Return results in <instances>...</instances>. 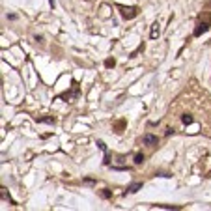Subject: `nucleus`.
<instances>
[{
	"label": "nucleus",
	"mask_w": 211,
	"mask_h": 211,
	"mask_svg": "<svg viewBox=\"0 0 211 211\" xmlns=\"http://www.w3.org/2000/svg\"><path fill=\"white\" fill-rule=\"evenodd\" d=\"M114 65H116V60L114 58H107L105 60V68H114Z\"/></svg>",
	"instance_id": "6e6552de"
},
{
	"label": "nucleus",
	"mask_w": 211,
	"mask_h": 211,
	"mask_svg": "<svg viewBox=\"0 0 211 211\" xmlns=\"http://www.w3.org/2000/svg\"><path fill=\"white\" fill-rule=\"evenodd\" d=\"M144 163V155L142 153H137L135 155V164H142Z\"/></svg>",
	"instance_id": "1a4fd4ad"
},
{
	"label": "nucleus",
	"mask_w": 211,
	"mask_h": 211,
	"mask_svg": "<svg viewBox=\"0 0 211 211\" xmlns=\"http://www.w3.org/2000/svg\"><path fill=\"white\" fill-rule=\"evenodd\" d=\"M181 121H183V125H191L193 124V116L191 114H183L181 116Z\"/></svg>",
	"instance_id": "0eeeda50"
},
{
	"label": "nucleus",
	"mask_w": 211,
	"mask_h": 211,
	"mask_svg": "<svg viewBox=\"0 0 211 211\" xmlns=\"http://www.w3.org/2000/svg\"><path fill=\"white\" fill-rule=\"evenodd\" d=\"M140 189H142V183H140V181H137V183L129 185V187H127V191H125L124 194H135V193H138V191H140Z\"/></svg>",
	"instance_id": "39448f33"
},
{
	"label": "nucleus",
	"mask_w": 211,
	"mask_h": 211,
	"mask_svg": "<svg viewBox=\"0 0 211 211\" xmlns=\"http://www.w3.org/2000/svg\"><path fill=\"white\" fill-rule=\"evenodd\" d=\"M157 142H159V138L155 135H144V138H142V144H146V146H157Z\"/></svg>",
	"instance_id": "20e7f679"
},
{
	"label": "nucleus",
	"mask_w": 211,
	"mask_h": 211,
	"mask_svg": "<svg viewBox=\"0 0 211 211\" xmlns=\"http://www.w3.org/2000/svg\"><path fill=\"white\" fill-rule=\"evenodd\" d=\"M118 9H120L121 17H124V19H127V21L135 19V17L138 15V9H137L135 6H118Z\"/></svg>",
	"instance_id": "f03ea898"
},
{
	"label": "nucleus",
	"mask_w": 211,
	"mask_h": 211,
	"mask_svg": "<svg viewBox=\"0 0 211 211\" xmlns=\"http://www.w3.org/2000/svg\"><path fill=\"white\" fill-rule=\"evenodd\" d=\"M207 176H211V172H209V174H207Z\"/></svg>",
	"instance_id": "f8f14e48"
},
{
	"label": "nucleus",
	"mask_w": 211,
	"mask_h": 211,
	"mask_svg": "<svg viewBox=\"0 0 211 211\" xmlns=\"http://www.w3.org/2000/svg\"><path fill=\"white\" fill-rule=\"evenodd\" d=\"M159 32H161V30H159V23H153V25H151V32H150V38H151V39H157V38H159Z\"/></svg>",
	"instance_id": "423d86ee"
},
{
	"label": "nucleus",
	"mask_w": 211,
	"mask_h": 211,
	"mask_svg": "<svg viewBox=\"0 0 211 211\" xmlns=\"http://www.w3.org/2000/svg\"><path fill=\"white\" fill-rule=\"evenodd\" d=\"M38 121H43V124H54V118H38Z\"/></svg>",
	"instance_id": "9d476101"
},
{
	"label": "nucleus",
	"mask_w": 211,
	"mask_h": 211,
	"mask_svg": "<svg viewBox=\"0 0 211 211\" xmlns=\"http://www.w3.org/2000/svg\"><path fill=\"white\" fill-rule=\"evenodd\" d=\"M101 196H103V198H110V191H107V189H103V191H101Z\"/></svg>",
	"instance_id": "9b49d317"
},
{
	"label": "nucleus",
	"mask_w": 211,
	"mask_h": 211,
	"mask_svg": "<svg viewBox=\"0 0 211 211\" xmlns=\"http://www.w3.org/2000/svg\"><path fill=\"white\" fill-rule=\"evenodd\" d=\"M77 99V97H79V84H77V82H73V92H65V94H62L60 95V99Z\"/></svg>",
	"instance_id": "7ed1b4c3"
},
{
	"label": "nucleus",
	"mask_w": 211,
	"mask_h": 211,
	"mask_svg": "<svg viewBox=\"0 0 211 211\" xmlns=\"http://www.w3.org/2000/svg\"><path fill=\"white\" fill-rule=\"evenodd\" d=\"M209 28H211V13H204L202 17H200L198 25H196V28H194V32H193V36H194V38H200L202 34H206Z\"/></svg>",
	"instance_id": "f257e3e1"
}]
</instances>
